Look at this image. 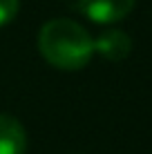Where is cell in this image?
Here are the masks:
<instances>
[{
  "mask_svg": "<svg viewBox=\"0 0 152 154\" xmlns=\"http://www.w3.org/2000/svg\"><path fill=\"white\" fill-rule=\"evenodd\" d=\"M0 154H27V132L9 114H0Z\"/></svg>",
  "mask_w": 152,
  "mask_h": 154,
  "instance_id": "cell-4",
  "label": "cell"
},
{
  "mask_svg": "<svg viewBox=\"0 0 152 154\" xmlns=\"http://www.w3.org/2000/svg\"><path fill=\"white\" fill-rule=\"evenodd\" d=\"M137 0H81L78 9L98 25H112L123 20L134 9Z\"/></svg>",
  "mask_w": 152,
  "mask_h": 154,
  "instance_id": "cell-2",
  "label": "cell"
},
{
  "mask_svg": "<svg viewBox=\"0 0 152 154\" xmlns=\"http://www.w3.org/2000/svg\"><path fill=\"white\" fill-rule=\"evenodd\" d=\"M94 40V54L103 56L105 60H112V63H119L123 58L130 56L132 51V40L130 36L121 29H107V31H101Z\"/></svg>",
  "mask_w": 152,
  "mask_h": 154,
  "instance_id": "cell-3",
  "label": "cell"
},
{
  "mask_svg": "<svg viewBox=\"0 0 152 154\" xmlns=\"http://www.w3.org/2000/svg\"><path fill=\"white\" fill-rule=\"evenodd\" d=\"M18 0H0V27H5L7 23H11L18 14Z\"/></svg>",
  "mask_w": 152,
  "mask_h": 154,
  "instance_id": "cell-5",
  "label": "cell"
},
{
  "mask_svg": "<svg viewBox=\"0 0 152 154\" xmlns=\"http://www.w3.org/2000/svg\"><path fill=\"white\" fill-rule=\"evenodd\" d=\"M38 51L56 69L78 72L92 60L94 40L83 25L70 18H56L40 27Z\"/></svg>",
  "mask_w": 152,
  "mask_h": 154,
  "instance_id": "cell-1",
  "label": "cell"
}]
</instances>
